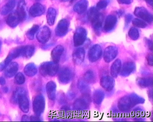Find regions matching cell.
Instances as JSON below:
<instances>
[{"mask_svg":"<svg viewBox=\"0 0 153 122\" xmlns=\"http://www.w3.org/2000/svg\"><path fill=\"white\" fill-rule=\"evenodd\" d=\"M57 67L55 63L46 62L40 66V73L44 76H52L57 72Z\"/></svg>","mask_w":153,"mask_h":122,"instance_id":"cell-1","label":"cell"},{"mask_svg":"<svg viewBox=\"0 0 153 122\" xmlns=\"http://www.w3.org/2000/svg\"><path fill=\"white\" fill-rule=\"evenodd\" d=\"M45 102L44 97L38 95L35 97L33 102V110L37 115H40L44 112Z\"/></svg>","mask_w":153,"mask_h":122,"instance_id":"cell-2","label":"cell"},{"mask_svg":"<svg viewBox=\"0 0 153 122\" xmlns=\"http://www.w3.org/2000/svg\"><path fill=\"white\" fill-rule=\"evenodd\" d=\"M17 100L20 108L24 112L28 113L30 109L29 100L27 95L23 91L17 92Z\"/></svg>","mask_w":153,"mask_h":122,"instance_id":"cell-3","label":"cell"},{"mask_svg":"<svg viewBox=\"0 0 153 122\" xmlns=\"http://www.w3.org/2000/svg\"><path fill=\"white\" fill-rule=\"evenodd\" d=\"M134 14L136 16L138 17L147 22H152V15L144 7H137L135 9Z\"/></svg>","mask_w":153,"mask_h":122,"instance_id":"cell-4","label":"cell"},{"mask_svg":"<svg viewBox=\"0 0 153 122\" xmlns=\"http://www.w3.org/2000/svg\"><path fill=\"white\" fill-rule=\"evenodd\" d=\"M51 32L50 29L47 26L42 27L38 31L37 34V39L38 41L41 43H46L51 37Z\"/></svg>","mask_w":153,"mask_h":122,"instance_id":"cell-5","label":"cell"},{"mask_svg":"<svg viewBox=\"0 0 153 122\" xmlns=\"http://www.w3.org/2000/svg\"><path fill=\"white\" fill-rule=\"evenodd\" d=\"M69 22L66 19L60 20L56 29V34L59 37L65 35L68 31Z\"/></svg>","mask_w":153,"mask_h":122,"instance_id":"cell-6","label":"cell"},{"mask_svg":"<svg viewBox=\"0 0 153 122\" xmlns=\"http://www.w3.org/2000/svg\"><path fill=\"white\" fill-rule=\"evenodd\" d=\"M86 33L85 29L79 28L76 30L74 36V46H78L82 45L86 38Z\"/></svg>","mask_w":153,"mask_h":122,"instance_id":"cell-7","label":"cell"},{"mask_svg":"<svg viewBox=\"0 0 153 122\" xmlns=\"http://www.w3.org/2000/svg\"><path fill=\"white\" fill-rule=\"evenodd\" d=\"M45 7L40 3H36L30 8L29 13L33 17L41 16L45 12Z\"/></svg>","mask_w":153,"mask_h":122,"instance_id":"cell-8","label":"cell"},{"mask_svg":"<svg viewBox=\"0 0 153 122\" xmlns=\"http://www.w3.org/2000/svg\"><path fill=\"white\" fill-rule=\"evenodd\" d=\"M16 12L19 16L20 22H22L26 20L27 14L25 0H20L19 1Z\"/></svg>","mask_w":153,"mask_h":122,"instance_id":"cell-9","label":"cell"},{"mask_svg":"<svg viewBox=\"0 0 153 122\" xmlns=\"http://www.w3.org/2000/svg\"><path fill=\"white\" fill-rule=\"evenodd\" d=\"M16 0H7V2L0 9V14L6 15L13 10L16 6Z\"/></svg>","mask_w":153,"mask_h":122,"instance_id":"cell-10","label":"cell"},{"mask_svg":"<svg viewBox=\"0 0 153 122\" xmlns=\"http://www.w3.org/2000/svg\"><path fill=\"white\" fill-rule=\"evenodd\" d=\"M6 22L10 27H16L20 23V19L16 12H14L9 14L6 18Z\"/></svg>","mask_w":153,"mask_h":122,"instance_id":"cell-11","label":"cell"},{"mask_svg":"<svg viewBox=\"0 0 153 122\" xmlns=\"http://www.w3.org/2000/svg\"><path fill=\"white\" fill-rule=\"evenodd\" d=\"M117 22V18L114 15H110L105 19L104 29L106 32L112 30Z\"/></svg>","mask_w":153,"mask_h":122,"instance_id":"cell-12","label":"cell"},{"mask_svg":"<svg viewBox=\"0 0 153 122\" xmlns=\"http://www.w3.org/2000/svg\"><path fill=\"white\" fill-rule=\"evenodd\" d=\"M88 5L87 0H79L74 5L73 10L77 14H82L87 10Z\"/></svg>","mask_w":153,"mask_h":122,"instance_id":"cell-13","label":"cell"},{"mask_svg":"<svg viewBox=\"0 0 153 122\" xmlns=\"http://www.w3.org/2000/svg\"><path fill=\"white\" fill-rule=\"evenodd\" d=\"M19 69L18 63L16 62L11 63L6 68L5 75L7 77L10 78L13 76L16 73Z\"/></svg>","mask_w":153,"mask_h":122,"instance_id":"cell-14","label":"cell"},{"mask_svg":"<svg viewBox=\"0 0 153 122\" xmlns=\"http://www.w3.org/2000/svg\"><path fill=\"white\" fill-rule=\"evenodd\" d=\"M57 16V12L55 9L50 7L48 9L47 14V23L50 26H53L55 22Z\"/></svg>","mask_w":153,"mask_h":122,"instance_id":"cell-15","label":"cell"},{"mask_svg":"<svg viewBox=\"0 0 153 122\" xmlns=\"http://www.w3.org/2000/svg\"><path fill=\"white\" fill-rule=\"evenodd\" d=\"M55 83L51 81L48 82L46 86L47 96L51 100H53L55 98Z\"/></svg>","mask_w":153,"mask_h":122,"instance_id":"cell-16","label":"cell"},{"mask_svg":"<svg viewBox=\"0 0 153 122\" xmlns=\"http://www.w3.org/2000/svg\"><path fill=\"white\" fill-rule=\"evenodd\" d=\"M63 47L58 46L52 50L51 55L52 59L55 62H57L59 61L60 56L63 52Z\"/></svg>","mask_w":153,"mask_h":122,"instance_id":"cell-17","label":"cell"},{"mask_svg":"<svg viewBox=\"0 0 153 122\" xmlns=\"http://www.w3.org/2000/svg\"><path fill=\"white\" fill-rule=\"evenodd\" d=\"M25 72L27 76H35L37 73V68L34 64H28L25 68Z\"/></svg>","mask_w":153,"mask_h":122,"instance_id":"cell-18","label":"cell"},{"mask_svg":"<svg viewBox=\"0 0 153 122\" xmlns=\"http://www.w3.org/2000/svg\"><path fill=\"white\" fill-rule=\"evenodd\" d=\"M34 52H35V47L33 46H24L22 56L27 58H30L33 56Z\"/></svg>","mask_w":153,"mask_h":122,"instance_id":"cell-19","label":"cell"},{"mask_svg":"<svg viewBox=\"0 0 153 122\" xmlns=\"http://www.w3.org/2000/svg\"><path fill=\"white\" fill-rule=\"evenodd\" d=\"M39 26L38 25H34L27 32V36L29 40H33L34 39L35 34L39 30Z\"/></svg>","mask_w":153,"mask_h":122,"instance_id":"cell-20","label":"cell"},{"mask_svg":"<svg viewBox=\"0 0 153 122\" xmlns=\"http://www.w3.org/2000/svg\"><path fill=\"white\" fill-rule=\"evenodd\" d=\"M100 13V12L99 11L98 9L97 8V7H92L89 9L88 12V19L91 21L95 17L98 15Z\"/></svg>","mask_w":153,"mask_h":122,"instance_id":"cell-21","label":"cell"},{"mask_svg":"<svg viewBox=\"0 0 153 122\" xmlns=\"http://www.w3.org/2000/svg\"><path fill=\"white\" fill-rule=\"evenodd\" d=\"M25 76L22 73H19L15 76V82L18 85H22L25 82Z\"/></svg>","mask_w":153,"mask_h":122,"instance_id":"cell-22","label":"cell"},{"mask_svg":"<svg viewBox=\"0 0 153 122\" xmlns=\"http://www.w3.org/2000/svg\"><path fill=\"white\" fill-rule=\"evenodd\" d=\"M133 24L134 26L140 28H145L146 27V23L142 20L138 18L134 19L132 21Z\"/></svg>","mask_w":153,"mask_h":122,"instance_id":"cell-23","label":"cell"},{"mask_svg":"<svg viewBox=\"0 0 153 122\" xmlns=\"http://www.w3.org/2000/svg\"><path fill=\"white\" fill-rule=\"evenodd\" d=\"M108 0H100L97 4V8L98 10L105 9L108 5Z\"/></svg>","mask_w":153,"mask_h":122,"instance_id":"cell-24","label":"cell"},{"mask_svg":"<svg viewBox=\"0 0 153 122\" xmlns=\"http://www.w3.org/2000/svg\"><path fill=\"white\" fill-rule=\"evenodd\" d=\"M129 35L133 40H136L139 37L138 32L135 28H131L129 32Z\"/></svg>","mask_w":153,"mask_h":122,"instance_id":"cell-25","label":"cell"},{"mask_svg":"<svg viewBox=\"0 0 153 122\" xmlns=\"http://www.w3.org/2000/svg\"><path fill=\"white\" fill-rule=\"evenodd\" d=\"M132 18L133 16L131 14H128L126 15L125 18L126 24H128L131 21V20H132Z\"/></svg>","mask_w":153,"mask_h":122,"instance_id":"cell-26","label":"cell"},{"mask_svg":"<svg viewBox=\"0 0 153 122\" xmlns=\"http://www.w3.org/2000/svg\"><path fill=\"white\" fill-rule=\"evenodd\" d=\"M117 1L121 4H130L131 3V0H117Z\"/></svg>","mask_w":153,"mask_h":122,"instance_id":"cell-27","label":"cell"},{"mask_svg":"<svg viewBox=\"0 0 153 122\" xmlns=\"http://www.w3.org/2000/svg\"><path fill=\"white\" fill-rule=\"evenodd\" d=\"M30 119L31 121H41L39 117L35 116H32L30 117Z\"/></svg>","mask_w":153,"mask_h":122,"instance_id":"cell-28","label":"cell"},{"mask_svg":"<svg viewBox=\"0 0 153 122\" xmlns=\"http://www.w3.org/2000/svg\"><path fill=\"white\" fill-rule=\"evenodd\" d=\"M6 84V80L4 78L0 77V85H4Z\"/></svg>","mask_w":153,"mask_h":122,"instance_id":"cell-29","label":"cell"},{"mask_svg":"<svg viewBox=\"0 0 153 122\" xmlns=\"http://www.w3.org/2000/svg\"><path fill=\"white\" fill-rule=\"evenodd\" d=\"M29 117L26 115H24L22 117V121H29Z\"/></svg>","mask_w":153,"mask_h":122,"instance_id":"cell-30","label":"cell"},{"mask_svg":"<svg viewBox=\"0 0 153 122\" xmlns=\"http://www.w3.org/2000/svg\"><path fill=\"white\" fill-rule=\"evenodd\" d=\"M146 2L151 7H152L153 0H145Z\"/></svg>","mask_w":153,"mask_h":122,"instance_id":"cell-31","label":"cell"},{"mask_svg":"<svg viewBox=\"0 0 153 122\" xmlns=\"http://www.w3.org/2000/svg\"><path fill=\"white\" fill-rule=\"evenodd\" d=\"M124 12L123 11L120 10L119 11L118 13V14L120 15H123Z\"/></svg>","mask_w":153,"mask_h":122,"instance_id":"cell-32","label":"cell"},{"mask_svg":"<svg viewBox=\"0 0 153 122\" xmlns=\"http://www.w3.org/2000/svg\"><path fill=\"white\" fill-rule=\"evenodd\" d=\"M3 91L5 92H7L8 91V88L7 87H5L3 88Z\"/></svg>","mask_w":153,"mask_h":122,"instance_id":"cell-33","label":"cell"},{"mask_svg":"<svg viewBox=\"0 0 153 122\" xmlns=\"http://www.w3.org/2000/svg\"><path fill=\"white\" fill-rule=\"evenodd\" d=\"M69 0H60V1L62 2H66L68 1Z\"/></svg>","mask_w":153,"mask_h":122,"instance_id":"cell-34","label":"cell"},{"mask_svg":"<svg viewBox=\"0 0 153 122\" xmlns=\"http://www.w3.org/2000/svg\"><path fill=\"white\" fill-rule=\"evenodd\" d=\"M76 0H70V4H72V3L74 2Z\"/></svg>","mask_w":153,"mask_h":122,"instance_id":"cell-35","label":"cell"},{"mask_svg":"<svg viewBox=\"0 0 153 122\" xmlns=\"http://www.w3.org/2000/svg\"><path fill=\"white\" fill-rule=\"evenodd\" d=\"M2 46V42L0 40V51H1V48Z\"/></svg>","mask_w":153,"mask_h":122,"instance_id":"cell-36","label":"cell"},{"mask_svg":"<svg viewBox=\"0 0 153 122\" xmlns=\"http://www.w3.org/2000/svg\"><path fill=\"white\" fill-rule=\"evenodd\" d=\"M1 91H0V97H1Z\"/></svg>","mask_w":153,"mask_h":122,"instance_id":"cell-37","label":"cell"}]
</instances>
